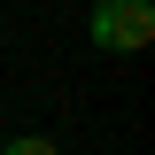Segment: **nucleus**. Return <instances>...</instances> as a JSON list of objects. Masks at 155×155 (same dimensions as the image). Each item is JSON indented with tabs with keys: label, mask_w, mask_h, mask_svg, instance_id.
Instances as JSON below:
<instances>
[{
	"label": "nucleus",
	"mask_w": 155,
	"mask_h": 155,
	"mask_svg": "<svg viewBox=\"0 0 155 155\" xmlns=\"http://www.w3.org/2000/svg\"><path fill=\"white\" fill-rule=\"evenodd\" d=\"M147 39H155V8L147 0H101L93 8V47L132 54V47H147Z\"/></svg>",
	"instance_id": "nucleus-1"
},
{
	"label": "nucleus",
	"mask_w": 155,
	"mask_h": 155,
	"mask_svg": "<svg viewBox=\"0 0 155 155\" xmlns=\"http://www.w3.org/2000/svg\"><path fill=\"white\" fill-rule=\"evenodd\" d=\"M0 155H62V147H54V140H8Z\"/></svg>",
	"instance_id": "nucleus-2"
}]
</instances>
